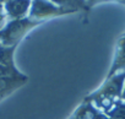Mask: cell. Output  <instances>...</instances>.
I'll return each mask as SVG.
<instances>
[{
	"label": "cell",
	"instance_id": "cell-4",
	"mask_svg": "<svg viewBox=\"0 0 125 119\" xmlns=\"http://www.w3.org/2000/svg\"><path fill=\"white\" fill-rule=\"evenodd\" d=\"M32 0H10L4 4L8 20H20L28 17Z\"/></svg>",
	"mask_w": 125,
	"mask_h": 119
},
{
	"label": "cell",
	"instance_id": "cell-1",
	"mask_svg": "<svg viewBox=\"0 0 125 119\" xmlns=\"http://www.w3.org/2000/svg\"><path fill=\"white\" fill-rule=\"evenodd\" d=\"M124 82H125V71L119 73L109 79H105L102 86L98 87L92 93L87 95L83 98V101L93 103L98 109L105 113L118 99H120Z\"/></svg>",
	"mask_w": 125,
	"mask_h": 119
},
{
	"label": "cell",
	"instance_id": "cell-13",
	"mask_svg": "<svg viewBox=\"0 0 125 119\" xmlns=\"http://www.w3.org/2000/svg\"><path fill=\"white\" fill-rule=\"evenodd\" d=\"M8 16H6V12H5V9H4V4L0 3V30H1L6 23H8Z\"/></svg>",
	"mask_w": 125,
	"mask_h": 119
},
{
	"label": "cell",
	"instance_id": "cell-17",
	"mask_svg": "<svg viewBox=\"0 0 125 119\" xmlns=\"http://www.w3.org/2000/svg\"><path fill=\"white\" fill-rule=\"evenodd\" d=\"M115 1H118V3H124V4H125V0H115Z\"/></svg>",
	"mask_w": 125,
	"mask_h": 119
},
{
	"label": "cell",
	"instance_id": "cell-14",
	"mask_svg": "<svg viewBox=\"0 0 125 119\" xmlns=\"http://www.w3.org/2000/svg\"><path fill=\"white\" fill-rule=\"evenodd\" d=\"M108 1H110V0H85V3H86V5H87V9H90V8L97 5V4L108 3Z\"/></svg>",
	"mask_w": 125,
	"mask_h": 119
},
{
	"label": "cell",
	"instance_id": "cell-6",
	"mask_svg": "<svg viewBox=\"0 0 125 119\" xmlns=\"http://www.w3.org/2000/svg\"><path fill=\"white\" fill-rule=\"evenodd\" d=\"M28 80L30 77L27 75L21 77H0V102H3L14 92L23 87Z\"/></svg>",
	"mask_w": 125,
	"mask_h": 119
},
{
	"label": "cell",
	"instance_id": "cell-10",
	"mask_svg": "<svg viewBox=\"0 0 125 119\" xmlns=\"http://www.w3.org/2000/svg\"><path fill=\"white\" fill-rule=\"evenodd\" d=\"M91 102H82L73 113L70 119H90V114H91Z\"/></svg>",
	"mask_w": 125,
	"mask_h": 119
},
{
	"label": "cell",
	"instance_id": "cell-16",
	"mask_svg": "<svg viewBox=\"0 0 125 119\" xmlns=\"http://www.w3.org/2000/svg\"><path fill=\"white\" fill-rule=\"evenodd\" d=\"M8 1H10V0H0V3H1V4H5V3H8Z\"/></svg>",
	"mask_w": 125,
	"mask_h": 119
},
{
	"label": "cell",
	"instance_id": "cell-7",
	"mask_svg": "<svg viewBox=\"0 0 125 119\" xmlns=\"http://www.w3.org/2000/svg\"><path fill=\"white\" fill-rule=\"evenodd\" d=\"M17 47H5L0 43V64L16 65L15 64V52Z\"/></svg>",
	"mask_w": 125,
	"mask_h": 119
},
{
	"label": "cell",
	"instance_id": "cell-5",
	"mask_svg": "<svg viewBox=\"0 0 125 119\" xmlns=\"http://www.w3.org/2000/svg\"><path fill=\"white\" fill-rule=\"evenodd\" d=\"M125 71V34H123L116 43L113 62L110 65V69L107 74V79Z\"/></svg>",
	"mask_w": 125,
	"mask_h": 119
},
{
	"label": "cell",
	"instance_id": "cell-15",
	"mask_svg": "<svg viewBox=\"0 0 125 119\" xmlns=\"http://www.w3.org/2000/svg\"><path fill=\"white\" fill-rule=\"evenodd\" d=\"M120 99L125 102V82H124V87H123V92H121V97H120Z\"/></svg>",
	"mask_w": 125,
	"mask_h": 119
},
{
	"label": "cell",
	"instance_id": "cell-12",
	"mask_svg": "<svg viewBox=\"0 0 125 119\" xmlns=\"http://www.w3.org/2000/svg\"><path fill=\"white\" fill-rule=\"evenodd\" d=\"M90 119H109V118H108V115H107L104 112H102L101 109H98V108L92 103V106H91Z\"/></svg>",
	"mask_w": 125,
	"mask_h": 119
},
{
	"label": "cell",
	"instance_id": "cell-3",
	"mask_svg": "<svg viewBox=\"0 0 125 119\" xmlns=\"http://www.w3.org/2000/svg\"><path fill=\"white\" fill-rule=\"evenodd\" d=\"M76 12H77L76 10L59 6V5L52 3L50 0H32V5H31L28 17L32 20L45 22V21L54 19V17L73 15Z\"/></svg>",
	"mask_w": 125,
	"mask_h": 119
},
{
	"label": "cell",
	"instance_id": "cell-8",
	"mask_svg": "<svg viewBox=\"0 0 125 119\" xmlns=\"http://www.w3.org/2000/svg\"><path fill=\"white\" fill-rule=\"evenodd\" d=\"M109 119H125V102L121 99H118L107 112Z\"/></svg>",
	"mask_w": 125,
	"mask_h": 119
},
{
	"label": "cell",
	"instance_id": "cell-9",
	"mask_svg": "<svg viewBox=\"0 0 125 119\" xmlns=\"http://www.w3.org/2000/svg\"><path fill=\"white\" fill-rule=\"evenodd\" d=\"M50 1L59 6L66 8V9H73L76 11L87 10V5L85 3V0H50Z\"/></svg>",
	"mask_w": 125,
	"mask_h": 119
},
{
	"label": "cell",
	"instance_id": "cell-2",
	"mask_svg": "<svg viewBox=\"0 0 125 119\" xmlns=\"http://www.w3.org/2000/svg\"><path fill=\"white\" fill-rule=\"evenodd\" d=\"M44 22L32 20L30 17L20 20H9L8 23L0 30V43L5 47H17L20 42L36 27Z\"/></svg>",
	"mask_w": 125,
	"mask_h": 119
},
{
	"label": "cell",
	"instance_id": "cell-11",
	"mask_svg": "<svg viewBox=\"0 0 125 119\" xmlns=\"http://www.w3.org/2000/svg\"><path fill=\"white\" fill-rule=\"evenodd\" d=\"M25 75L26 74L20 71L16 65L0 64V77H21Z\"/></svg>",
	"mask_w": 125,
	"mask_h": 119
}]
</instances>
